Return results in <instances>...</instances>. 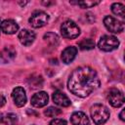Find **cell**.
<instances>
[{
    "mask_svg": "<svg viewBox=\"0 0 125 125\" xmlns=\"http://www.w3.org/2000/svg\"><path fill=\"white\" fill-rule=\"evenodd\" d=\"M108 103L113 107H120L124 104V96L123 93L117 89H111L107 95Z\"/></svg>",
    "mask_w": 125,
    "mask_h": 125,
    "instance_id": "7",
    "label": "cell"
},
{
    "mask_svg": "<svg viewBox=\"0 0 125 125\" xmlns=\"http://www.w3.org/2000/svg\"><path fill=\"white\" fill-rule=\"evenodd\" d=\"M100 79L95 69L90 66L75 68L67 81L68 90L80 98L88 97L100 86Z\"/></svg>",
    "mask_w": 125,
    "mask_h": 125,
    "instance_id": "1",
    "label": "cell"
},
{
    "mask_svg": "<svg viewBox=\"0 0 125 125\" xmlns=\"http://www.w3.org/2000/svg\"><path fill=\"white\" fill-rule=\"evenodd\" d=\"M66 121L64 119H61V118H55L53 119L49 125H66Z\"/></svg>",
    "mask_w": 125,
    "mask_h": 125,
    "instance_id": "22",
    "label": "cell"
},
{
    "mask_svg": "<svg viewBox=\"0 0 125 125\" xmlns=\"http://www.w3.org/2000/svg\"><path fill=\"white\" fill-rule=\"evenodd\" d=\"M19 119L15 113H7L2 117V122L5 125H17Z\"/></svg>",
    "mask_w": 125,
    "mask_h": 125,
    "instance_id": "16",
    "label": "cell"
},
{
    "mask_svg": "<svg viewBox=\"0 0 125 125\" xmlns=\"http://www.w3.org/2000/svg\"><path fill=\"white\" fill-rule=\"evenodd\" d=\"M52 99H53V102L59 106L66 107V106L70 105V100L64 93H62L61 91L54 92L52 95Z\"/></svg>",
    "mask_w": 125,
    "mask_h": 125,
    "instance_id": "12",
    "label": "cell"
},
{
    "mask_svg": "<svg viewBox=\"0 0 125 125\" xmlns=\"http://www.w3.org/2000/svg\"><path fill=\"white\" fill-rule=\"evenodd\" d=\"M12 98L17 106L21 107L26 103V94L25 90L22 87H16L12 92Z\"/></svg>",
    "mask_w": 125,
    "mask_h": 125,
    "instance_id": "8",
    "label": "cell"
},
{
    "mask_svg": "<svg viewBox=\"0 0 125 125\" xmlns=\"http://www.w3.org/2000/svg\"><path fill=\"white\" fill-rule=\"evenodd\" d=\"M100 3V1H78L76 2L77 5H79L81 8L86 9V8H92L96 5H98Z\"/></svg>",
    "mask_w": 125,
    "mask_h": 125,
    "instance_id": "21",
    "label": "cell"
},
{
    "mask_svg": "<svg viewBox=\"0 0 125 125\" xmlns=\"http://www.w3.org/2000/svg\"><path fill=\"white\" fill-rule=\"evenodd\" d=\"M104 23L106 29L112 33H120L124 29V23L111 16H106L104 19Z\"/></svg>",
    "mask_w": 125,
    "mask_h": 125,
    "instance_id": "6",
    "label": "cell"
},
{
    "mask_svg": "<svg viewBox=\"0 0 125 125\" xmlns=\"http://www.w3.org/2000/svg\"><path fill=\"white\" fill-rule=\"evenodd\" d=\"M119 117H120V119H121L122 121L125 120V118H124V109L121 110V112H120V114H119Z\"/></svg>",
    "mask_w": 125,
    "mask_h": 125,
    "instance_id": "24",
    "label": "cell"
},
{
    "mask_svg": "<svg viewBox=\"0 0 125 125\" xmlns=\"http://www.w3.org/2000/svg\"><path fill=\"white\" fill-rule=\"evenodd\" d=\"M28 21L32 27L39 28L47 24L49 21V15L43 11H36L31 15Z\"/></svg>",
    "mask_w": 125,
    "mask_h": 125,
    "instance_id": "5",
    "label": "cell"
},
{
    "mask_svg": "<svg viewBox=\"0 0 125 125\" xmlns=\"http://www.w3.org/2000/svg\"><path fill=\"white\" fill-rule=\"evenodd\" d=\"M111 11L114 15H117L121 18H124L125 17V14H124V5L121 4V3H113L111 5Z\"/></svg>",
    "mask_w": 125,
    "mask_h": 125,
    "instance_id": "19",
    "label": "cell"
},
{
    "mask_svg": "<svg viewBox=\"0 0 125 125\" xmlns=\"http://www.w3.org/2000/svg\"><path fill=\"white\" fill-rule=\"evenodd\" d=\"M76 55H77V48L74 47V46H69L62 52L61 58H62V62L68 64L75 59Z\"/></svg>",
    "mask_w": 125,
    "mask_h": 125,
    "instance_id": "13",
    "label": "cell"
},
{
    "mask_svg": "<svg viewBox=\"0 0 125 125\" xmlns=\"http://www.w3.org/2000/svg\"><path fill=\"white\" fill-rule=\"evenodd\" d=\"M48 94L44 91L38 92L36 94H34L31 98V104L34 107H43L48 104Z\"/></svg>",
    "mask_w": 125,
    "mask_h": 125,
    "instance_id": "9",
    "label": "cell"
},
{
    "mask_svg": "<svg viewBox=\"0 0 125 125\" xmlns=\"http://www.w3.org/2000/svg\"><path fill=\"white\" fill-rule=\"evenodd\" d=\"M119 46V40L112 35H104L98 42V47L104 52H110L117 49Z\"/></svg>",
    "mask_w": 125,
    "mask_h": 125,
    "instance_id": "4",
    "label": "cell"
},
{
    "mask_svg": "<svg viewBox=\"0 0 125 125\" xmlns=\"http://www.w3.org/2000/svg\"><path fill=\"white\" fill-rule=\"evenodd\" d=\"M5 104H6V99L2 95H0V107H2Z\"/></svg>",
    "mask_w": 125,
    "mask_h": 125,
    "instance_id": "23",
    "label": "cell"
},
{
    "mask_svg": "<svg viewBox=\"0 0 125 125\" xmlns=\"http://www.w3.org/2000/svg\"><path fill=\"white\" fill-rule=\"evenodd\" d=\"M62 113V110L58 107H54V106H50L47 109L44 110V114L48 117H57L59 114Z\"/></svg>",
    "mask_w": 125,
    "mask_h": 125,
    "instance_id": "20",
    "label": "cell"
},
{
    "mask_svg": "<svg viewBox=\"0 0 125 125\" xmlns=\"http://www.w3.org/2000/svg\"><path fill=\"white\" fill-rule=\"evenodd\" d=\"M0 122H2V115L0 114Z\"/></svg>",
    "mask_w": 125,
    "mask_h": 125,
    "instance_id": "25",
    "label": "cell"
},
{
    "mask_svg": "<svg viewBox=\"0 0 125 125\" xmlns=\"http://www.w3.org/2000/svg\"><path fill=\"white\" fill-rule=\"evenodd\" d=\"M17 52L13 46H7L0 52V63H8L16 58Z\"/></svg>",
    "mask_w": 125,
    "mask_h": 125,
    "instance_id": "10",
    "label": "cell"
},
{
    "mask_svg": "<svg viewBox=\"0 0 125 125\" xmlns=\"http://www.w3.org/2000/svg\"><path fill=\"white\" fill-rule=\"evenodd\" d=\"M72 125H89L88 116L82 111H75L70 117Z\"/></svg>",
    "mask_w": 125,
    "mask_h": 125,
    "instance_id": "15",
    "label": "cell"
},
{
    "mask_svg": "<svg viewBox=\"0 0 125 125\" xmlns=\"http://www.w3.org/2000/svg\"><path fill=\"white\" fill-rule=\"evenodd\" d=\"M0 31H1V20H0Z\"/></svg>",
    "mask_w": 125,
    "mask_h": 125,
    "instance_id": "26",
    "label": "cell"
},
{
    "mask_svg": "<svg viewBox=\"0 0 125 125\" xmlns=\"http://www.w3.org/2000/svg\"><path fill=\"white\" fill-rule=\"evenodd\" d=\"M35 36L36 35H35L34 31H31L29 29H22L19 33V40L22 45L29 46L33 43Z\"/></svg>",
    "mask_w": 125,
    "mask_h": 125,
    "instance_id": "11",
    "label": "cell"
},
{
    "mask_svg": "<svg viewBox=\"0 0 125 125\" xmlns=\"http://www.w3.org/2000/svg\"><path fill=\"white\" fill-rule=\"evenodd\" d=\"M91 117L96 125H103L109 118V110L105 105L96 104L91 107Z\"/></svg>",
    "mask_w": 125,
    "mask_h": 125,
    "instance_id": "2",
    "label": "cell"
},
{
    "mask_svg": "<svg viewBox=\"0 0 125 125\" xmlns=\"http://www.w3.org/2000/svg\"><path fill=\"white\" fill-rule=\"evenodd\" d=\"M78 47L81 50H92L95 47V42L94 40L87 38V39H83L78 43Z\"/></svg>",
    "mask_w": 125,
    "mask_h": 125,
    "instance_id": "18",
    "label": "cell"
},
{
    "mask_svg": "<svg viewBox=\"0 0 125 125\" xmlns=\"http://www.w3.org/2000/svg\"><path fill=\"white\" fill-rule=\"evenodd\" d=\"M19 24L14 20H5L1 22V31L5 34H14L18 31Z\"/></svg>",
    "mask_w": 125,
    "mask_h": 125,
    "instance_id": "14",
    "label": "cell"
},
{
    "mask_svg": "<svg viewBox=\"0 0 125 125\" xmlns=\"http://www.w3.org/2000/svg\"><path fill=\"white\" fill-rule=\"evenodd\" d=\"M61 33L62 35V37L64 38H67V39H74L76 37L79 36L80 34V28L78 27V25L68 20V21H65L62 23L61 25Z\"/></svg>",
    "mask_w": 125,
    "mask_h": 125,
    "instance_id": "3",
    "label": "cell"
},
{
    "mask_svg": "<svg viewBox=\"0 0 125 125\" xmlns=\"http://www.w3.org/2000/svg\"><path fill=\"white\" fill-rule=\"evenodd\" d=\"M44 40L49 43L50 45L52 46H58L59 42H60V39H59V36L56 34V33H52V32H48L44 35Z\"/></svg>",
    "mask_w": 125,
    "mask_h": 125,
    "instance_id": "17",
    "label": "cell"
}]
</instances>
